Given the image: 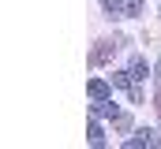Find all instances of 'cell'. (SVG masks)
<instances>
[{"label":"cell","mask_w":161,"mask_h":149,"mask_svg":"<svg viewBox=\"0 0 161 149\" xmlns=\"http://www.w3.org/2000/svg\"><path fill=\"white\" fill-rule=\"evenodd\" d=\"M105 11L113 19H135L142 15V0H105Z\"/></svg>","instance_id":"obj_1"},{"label":"cell","mask_w":161,"mask_h":149,"mask_svg":"<svg viewBox=\"0 0 161 149\" xmlns=\"http://www.w3.org/2000/svg\"><path fill=\"white\" fill-rule=\"evenodd\" d=\"M142 146H161V138L154 131H139L135 138H127V149H142Z\"/></svg>","instance_id":"obj_2"},{"label":"cell","mask_w":161,"mask_h":149,"mask_svg":"<svg viewBox=\"0 0 161 149\" xmlns=\"http://www.w3.org/2000/svg\"><path fill=\"white\" fill-rule=\"evenodd\" d=\"M86 90H90V97H94V101H109V93H113V86H109L105 78H90V86H86Z\"/></svg>","instance_id":"obj_3"},{"label":"cell","mask_w":161,"mask_h":149,"mask_svg":"<svg viewBox=\"0 0 161 149\" xmlns=\"http://www.w3.org/2000/svg\"><path fill=\"white\" fill-rule=\"evenodd\" d=\"M113 56H116V45H113V41H101L90 60H94V64H105V60H113Z\"/></svg>","instance_id":"obj_4"},{"label":"cell","mask_w":161,"mask_h":149,"mask_svg":"<svg viewBox=\"0 0 161 149\" xmlns=\"http://www.w3.org/2000/svg\"><path fill=\"white\" fill-rule=\"evenodd\" d=\"M146 74H150V67H146V60H142V56H135V60H131V78H135V82H142Z\"/></svg>","instance_id":"obj_5"},{"label":"cell","mask_w":161,"mask_h":149,"mask_svg":"<svg viewBox=\"0 0 161 149\" xmlns=\"http://www.w3.org/2000/svg\"><path fill=\"white\" fill-rule=\"evenodd\" d=\"M86 134H90V146H105V131H101V123H90Z\"/></svg>","instance_id":"obj_6"},{"label":"cell","mask_w":161,"mask_h":149,"mask_svg":"<svg viewBox=\"0 0 161 149\" xmlns=\"http://www.w3.org/2000/svg\"><path fill=\"white\" fill-rule=\"evenodd\" d=\"M94 112H97V116H113V119L120 116V112H116V105H113V101H97V105H94Z\"/></svg>","instance_id":"obj_7"},{"label":"cell","mask_w":161,"mask_h":149,"mask_svg":"<svg viewBox=\"0 0 161 149\" xmlns=\"http://www.w3.org/2000/svg\"><path fill=\"white\" fill-rule=\"evenodd\" d=\"M158 112H161V93H158Z\"/></svg>","instance_id":"obj_8"}]
</instances>
